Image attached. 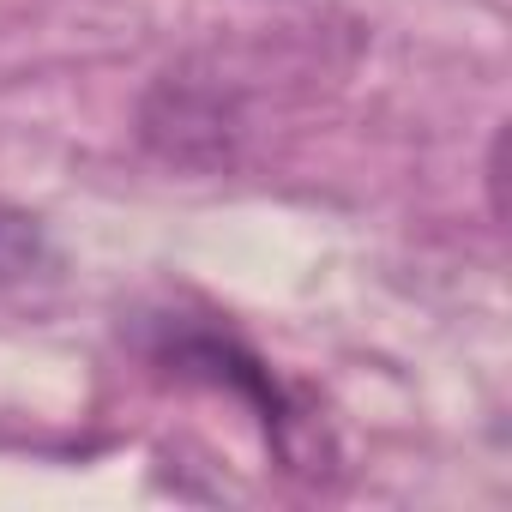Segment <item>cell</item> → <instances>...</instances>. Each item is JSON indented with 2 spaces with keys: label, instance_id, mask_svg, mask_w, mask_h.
<instances>
[{
  "label": "cell",
  "instance_id": "6da1fadb",
  "mask_svg": "<svg viewBox=\"0 0 512 512\" xmlns=\"http://www.w3.org/2000/svg\"><path fill=\"white\" fill-rule=\"evenodd\" d=\"M163 368H175V374H199V380H211V386H229V392H241V398H253V410H260V422H266V434H272V446L284 452V464H296V470H308V452H302V416H296V404H290V392L272 380V368L260 362V356H247L229 332H211V326H175V320H163V332H157V350H151Z\"/></svg>",
  "mask_w": 512,
  "mask_h": 512
},
{
  "label": "cell",
  "instance_id": "7a4b0ae2",
  "mask_svg": "<svg viewBox=\"0 0 512 512\" xmlns=\"http://www.w3.org/2000/svg\"><path fill=\"white\" fill-rule=\"evenodd\" d=\"M49 266V235L31 211L7 205L0 199V284H13V278H31Z\"/></svg>",
  "mask_w": 512,
  "mask_h": 512
}]
</instances>
